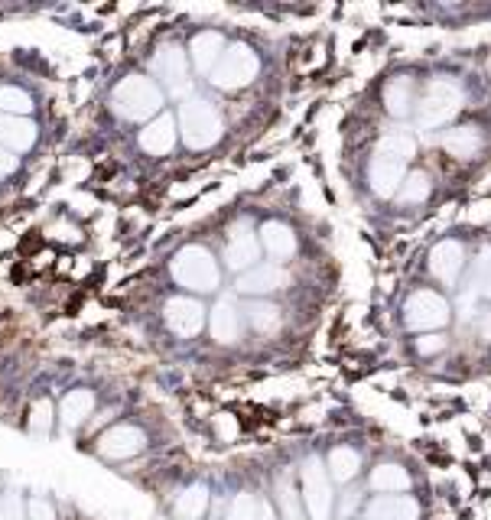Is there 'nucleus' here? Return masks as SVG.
<instances>
[{"label": "nucleus", "instance_id": "1", "mask_svg": "<svg viewBox=\"0 0 491 520\" xmlns=\"http://www.w3.org/2000/svg\"><path fill=\"white\" fill-rule=\"evenodd\" d=\"M414 150L416 144L406 130H390V134L381 137V144L374 146L371 166H368V180H371L374 196H397L406 180V163H410Z\"/></svg>", "mask_w": 491, "mask_h": 520}, {"label": "nucleus", "instance_id": "2", "mask_svg": "<svg viewBox=\"0 0 491 520\" xmlns=\"http://www.w3.org/2000/svg\"><path fill=\"white\" fill-rule=\"evenodd\" d=\"M179 130L192 150H205L221 140V114L205 98H189L179 104Z\"/></svg>", "mask_w": 491, "mask_h": 520}, {"label": "nucleus", "instance_id": "3", "mask_svg": "<svg viewBox=\"0 0 491 520\" xmlns=\"http://www.w3.org/2000/svg\"><path fill=\"white\" fill-rule=\"evenodd\" d=\"M111 98H114V108H118L121 118L128 120H147L153 114H160L163 108V92L144 75L124 78Z\"/></svg>", "mask_w": 491, "mask_h": 520}, {"label": "nucleus", "instance_id": "4", "mask_svg": "<svg viewBox=\"0 0 491 520\" xmlns=\"http://www.w3.org/2000/svg\"><path fill=\"white\" fill-rule=\"evenodd\" d=\"M173 277L179 286H186L192 293H212L219 286V264L205 248H183L173 257Z\"/></svg>", "mask_w": 491, "mask_h": 520}, {"label": "nucleus", "instance_id": "5", "mask_svg": "<svg viewBox=\"0 0 491 520\" xmlns=\"http://www.w3.org/2000/svg\"><path fill=\"white\" fill-rule=\"evenodd\" d=\"M257 72H261L257 52L245 43H235V46H228L225 56L219 59V66H215V72H212V82H215V88H221V92H237V88L251 85L257 78Z\"/></svg>", "mask_w": 491, "mask_h": 520}, {"label": "nucleus", "instance_id": "6", "mask_svg": "<svg viewBox=\"0 0 491 520\" xmlns=\"http://www.w3.org/2000/svg\"><path fill=\"white\" fill-rule=\"evenodd\" d=\"M459 108H462V88L456 82H449V78H440V82H433L426 88L424 101L416 104V120H420V128L433 130V128H442L449 120L456 118Z\"/></svg>", "mask_w": 491, "mask_h": 520}, {"label": "nucleus", "instance_id": "7", "mask_svg": "<svg viewBox=\"0 0 491 520\" xmlns=\"http://www.w3.org/2000/svg\"><path fill=\"white\" fill-rule=\"evenodd\" d=\"M404 322L414 332H440L449 325V303L433 290H416L406 299Z\"/></svg>", "mask_w": 491, "mask_h": 520}, {"label": "nucleus", "instance_id": "8", "mask_svg": "<svg viewBox=\"0 0 491 520\" xmlns=\"http://www.w3.org/2000/svg\"><path fill=\"white\" fill-rule=\"evenodd\" d=\"M303 504L313 520H329L332 485H329V469H326L319 459H306L303 465Z\"/></svg>", "mask_w": 491, "mask_h": 520}, {"label": "nucleus", "instance_id": "9", "mask_svg": "<svg viewBox=\"0 0 491 520\" xmlns=\"http://www.w3.org/2000/svg\"><path fill=\"white\" fill-rule=\"evenodd\" d=\"M257 257H261V238L254 234L251 222L231 225L228 241H225V260L231 270H251V267H257Z\"/></svg>", "mask_w": 491, "mask_h": 520}, {"label": "nucleus", "instance_id": "10", "mask_svg": "<svg viewBox=\"0 0 491 520\" xmlns=\"http://www.w3.org/2000/svg\"><path fill=\"white\" fill-rule=\"evenodd\" d=\"M166 325H170L173 332L183 335V339H192V335L202 332V322H205V306L199 299L192 296H173L166 303Z\"/></svg>", "mask_w": 491, "mask_h": 520}, {"label": "nucleus", "instance_id": "11", "mask_svg": "<svg viewBox=\"0 0 491 520\" xmlns=\"http://www.w3.org/2000/svg\"><path fill=\"white\" fill-rule=\"evenodd\" d=\"M290 286V273L277 264H257L237 277V293L245 296H263V293L283 290Z\"/></svg>", "mask_w": 491, "mask_h": 520}, {"label": "nucleus", "instance_id": "12", "mask_svg": "<svg viewBox=\"0 0 491 520\" xmlns=\"http://www.w3.org/2000/svg\"><path fill=\"white\" fill-rule=\"evenodd\" d=\"M144 449V433L137 427H128V423H121V427H111L108 433L98 439V453L104 459H130Z\"/></svg>", "mask_w": 491, "mask_h": 520}, {"label": "nucleus", "instance_id": "13", "mask_svg": "<svg viewBox=\"0 0 491 520\" xmlns=\"http://www.w3.org/2000/svg\"><path fill=\"white\" fill-rule=\"evenodd\" d=\"M462 264H466V251H462L459 241H440L430 251V273L436 280L446 283V286L456 283V277L462 273Z\"/></svg>", "mask_w": 491, "mask_h": 520}, {"label": "nucleus", "instance_id": "14", "mask_svg": "<svg viewBox=\"0 0 491 520\" xmlns=\"http://www.w3.org/2000/svg\"><path fill=\"white\" fill-rule=\"evenodd\" d=\"M140 146H144L150 156H166L176 146V118L170 114H160L156 120H150L140 134Z\"/></svg>", "mask_w": 491, "mask_h": 520}, {"label": "nucleus", "instance_id": "15", "mask_svg": "<svg viewBox=\"0 0 491 520\" xmlns=\"http://www.w3.org/2000/svg\"><path fill=\"white\" fill-rule=\"evenodd\" d=\"M368 520H420V504L406 495H381L368 504Z\"/></svg>", "mask_w": 491, "mask_h": 520}, {"label": "nucleus", "instance_id": "16", "mask_svg": "<svg viewBox=\"0 0 491 520\" xmlns=\"http://www.w3.org/2000/svg\"><path fill=\"white\" fill-rule=\"evenodd\" d=\"M150 68H153V75H160L163 82H170L173 88L183 85V82H186V72H189L186 52L179 49V46H173V43L163 46V49L153 56Z\"/></svg>", "mask_w": 491, "mask_h": 520}, {"label": "nucleus", "instance_id": "17", "mask_svg": "<svg viewBox=\"0 0 491 520\" xmlns=\"http://www.w3.org/2000/svg\"><path fill=\"white\" fill-rule=\"evenodd\" d=\"M261 248L273 257V260H290L297 254V234L280 222H267L261 228Z\"/></svg>", "mask_w": 491, "mask_h": 520}, {"label": "nucleus", "instance_id": "18", "mask_svg": "<svg viewBox=\"0 0 491 520\" xmlns=\"http://www.w3.org/2000/svg\"><path fill=\"white\" fill-rule=\"evenodd\" d=\"M189 56H192V66L199 72H215L219 59L225 56V40L219 33H199L189 46Z\"/></svg>", "mask_w": 491, "mask_h": 520}, {"label": "nucleus", "instance_id": "19", "mask_svg": "<svg viewBox=\"0 0 491 520\" xmlns=\"http://www.w3.org/2000/svg\"><path fill=\"white\" fill-rule=\"evenodd\" d=\"M442 146L456 160H472L482 150V134H478V128H452L442 134Z\"/></svg>", "mask_w": 491, "mask_h": 520}, {"label": "nucleus", "instance_id": "20", "mask_svg": "<svg viewBox=\"0 0 491 520\" xmlns=\"http://www.w3.org/2000/svg\"><path fill=\"white\" fill-rule=\"evenodd\" d=\"M212 335L221 345H235L237 335H241V316H237L235 303H228V299H221L212 309Z\"/></svg>", "mask_w": 491, "mask_h": 520}, {"label": "nucleus", "instance_id": "21", "mask_svg": "<svg viewBox=\"0 0 491 520\" xmlns=\"http://www.w3.org/2000/svg\"><path fill=\"white\" fill-rule=\"evenodd\" d=\"M92 410H94V393L92 391H72L59 407L62 427L78 429L88 417H92Z\"/></svg>", "mask_w": 491, "mask_h": 520}, {"label": "nucleus", "instance_id": "22", "mask_svg": "<svg viewBox=\"0 0 491 520\" xmlns=\"http://www.w3.org/2000/svg\"><path fill=\"white\" fill-rule=\"evenodd\" d=\"M371 488L381 491V495H400V491L410 488V475H406V469L394 465V462H381V465L371 472Z\"/></svg>", "mask_w": 491, "mask_h": 520}, {"label": "nucleus", "instance_id": "23", "mask_svg": "<svg viewBox=\"0 0 491 520\" xmlns=\"http://www.w3.org/2000/svg\"><path fill=\"white\" fill-rule=\"evenodd\" d=\"M205 511H209V488L205 485H189L173 504V514L179 520H202Z\"/></svg>", "mask_w": 491, "mask_h": 520}, {"label": "nucleus", "instance_id": "24", "mask_svg": "<svg viewBox=\"0 0 491 520\" xmlns=\"http://www.w3.org/2000/svg\"><path fill=\"white\" fill-rule=\"evenodd\" d=\"M326 465H329L332 481L345 485V481H352V478L358 475V469H362V455H358L355 449H348V445H339V449H332L329 453Z\"/></svg>", "mask_w": 491, "mask_h": 520}, {"label": "nucleus", "instance_id": "25", "mask_svg": "<svg viewBox=\"0 0 491 520\" xmlns=\"http://www.w3.org/2000/svg\"><path fill=\"white\" fill-rule=\"evenodd\" d=\"M384 104L394 118H406L410 114V104H414V82L404 75L390 78L388 88H384Z\"/></svg>", "mask_w": 491, "mask_h": 520}, {"label": "nucleus", "instance_id": "26", "mask_svg": "<svg viewBox=\"0 0 491 520\" xmlns=\"http://www.w3.org/2000/svg\"><path fill=\"white\" fill-rule=\"evenodd\" d=\"M0 140L10 144L13 150H30L36 140V128L30 120L20 118H0Z\"/></svg>", "mask_w": 491, "mask_h": 520}, {"label": "nucleus", "instance_id": "27", "mask_svg": "<svg viewBox=\"0 0 491 520\" xmlns=\"http://www.w3.org/2000/svg\"><path fill=\"white\" fill-rule=\"evenodd\" d=\"M247 322H251V329L261 335H273L283 325V316H280V309L273 306V303H251V309H247Z\"/></svg>", "mask_w": 491, "mask_h": 520}, {"label": "nucleus", "instance_id": "28", "mask_svg": "<svg viewBox=\"0 0 491 520\" xmlns=\"http://www.w3.org/2000/svg\"><path fill=\"white\" fill-rule=\"evenodd\" d=\"M397 196H400V202H404V205L424 202V198L430 196V176H426V172H420V170L406 172V180H404V186H400Z\"/></svg>", "mask_w": 491, "mask_h": 520}, {"label": "nucleus", "instance_id": "29", "mask_svg": "<svg viewBox=\"0 0 491 520\" xmlns=\"http://www.w3.org/2000/svg\"><path fill=\"white\" fill-rule=\"evenodd\" d=\"M299 501H303V495H297V488L290 485V478H280L277 481V504H280L283 520H303Z\"/></svg>", "mask_w": 491, "mask_h": 520}, {"label": "nucleus", "instance_id": "30", "mask_svg": "<svg viewBox=\"0 0 491 520\" xmlns=\"http://www.w3.org/2000/svg\"><path fill=\"white\" fill-rule=\"evenodd\" d=\"M225 520H261V504L254 501V495H237Z\"/></svg>", "mask_w": 491, "mask_h": 520}, {"label": "nucleus", "instance_id": "31", "mask_svg": "<svg viewBox=\"0 0 491 520\" xmlns=\"http://www.w3.org/2000/svg\"><path fill=\"white\" fill-rule=\"evenodd\" d=\"M52 403L49 401H36L33 410H30V429H33L36 436H46L52 429Z\"/></svg>", "mask_w": 491, "mask_h": 520}, {"label": "nucleus", "instance_id": "32", "mask_svg": "<svg viewBox=\"0 0 491 520\" xmlns=\"http://www.w3.org/2000/svg\"><path fill=\"white\" fill-rule=\"evenodd\" d=\"M0 520H30V514H26V504L20 495H4L0 498Z\"/></svg>", "mask_w": 491, "mask_h": 520}, {"label": "nucleus", "instance_id": "33", "mask_svg": "<svg viewBox=\"0 0 491 520\" xmlns=\"http://www.w3.org/2000/svg\"><path fill=\"white\" fill-rule=\"evenodd\" d=\"M0 108L4 111H30V98L17 88H0Z\"/></svg>", "mask_w": 491, "mask_h": 520}, {"label": "nucleus", "instance_id": "34", "mask_svg": "<svg viewBox=\"0 0 491 520\" xmlns=\"http://www.w3.org/2000/svg\"><path fill=\"white\" fill-rule=\"evenodd\" d=\"M26 514H30V520H56L52 504L43 501V498H33V501L26 504Z\"/></svg>", "mask_w": 491, "mask_h": 520}, {"label": "nucleus", "instance_id": "35", "mask_svg": "<svg viewBox=\"0 0 491 520\" xmlns=\"http://www.w3.org/2000/svg\"><path fill=\"white\" fill-rule=\"evenodd\" d=\"M416 348H420V355H436L446 348V339L440 332H426L424 339H416Z\"/></svg>", "mask_w": 491, "mask_h": 520}, {"label": "nucleus", "instance_id": "36", "mask_svg": "<svg viewBox=\"0 0 491 520\" xmlns=\"http://www.w3.org/2000/svg\"><path fill=\"white\" fill-rule=\"evenodd\" d=\"M478 293L491 299V254H485L482 273H478Z\"/></svg>", "mask_w": 491, "mask_h": 520}, {"label": "nucleus", "instance_id": "37", "mask_svg": "<svg viewBox=\"0 0 491 520\" xmlns=\"http://www.w3.org/2000/svg\"><path fill=\"white\" fill-rule=\"evenodd\" d=\"M219 433H221V439H235L237 436V423L228 417V413H221L219 417Z\"/></svg>", "mask_w": 491, "mask_h": 520}, {"label": "nucleus", "instance_id": "38", "mask_svg": "<svg viewBox=\"0 0 491 520\" xmlns=\"http://www.w3.org/2000/svg\"><path fill=\"white\" fill-rule=\"evenodd\" d=\"M13 166H17V160H13V156H7V154H4V150H0V176H4V172H10V170H13Z\"/></svg>", "mask_w": 491, "mask_h": 520}, {"label": "nucleus", "instance_id": "39", "mask_svg": "<svg viewBox=\"0 0 491 520\" xmlns=\"http://www.w3.org/2000/svg\"><path fill=\"white\" fill-rule=\"evenodd\" d=\"M482 339H485V341H488V345H491V313H488V316L482 319Z\"/></svg>", "mask_w": 491, "mask_h": 520}, {"label": "nucleus", "instance_id": "40", "mask_svg": "<svg viewBox=\"0 0 491 520\" xmlns=\"http://www.w3.org/2000/svg\"><path fill=\"white\" fill-rule=\"evenodd\" d=\"M261 520H273V514L267 511V507H261Z\"/></svg>", "mask_w": 491, "mask_h": 520}]
</instances>
